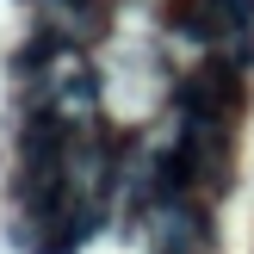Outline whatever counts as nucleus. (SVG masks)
<instances>
[{
  "mask_svg": "<svg viewBox=\"0 0 254 254\" xmlns=\"http://www.w3.org/2000/svg\"><path fill=\"white\" fill-rule=\"evenodd\" d=\"M62 6H74V12H87V0H62Z\"/></svg>",
  "mask_w": 254,
  "mask_h": 254,
  "instance_id": "nucleus-4",
  "label": "nucleus"
},
{
  "mask_svg": "<svg viewBox=\"0 0 254 254\" xmlns=\"http://www.w3.org/2000/svg\"><path fill=\"white\" fill-rule=\"evenodd\" d=\"M161 254H192V248H186V242H174V248H161Z\"/></svg>",
  "mask_w": 254,
  "mask_h": 254,
  "instance_id": "nucleus-3",
  "label": "nucleus"
},
{
  "mask_svg": "<svg viewBox=\"0 0 254 254\" xmlns=\"http://www.w3.org/2000/svg\"><path fill=\"white\" fill-rule=\"evenodd\" d=\"M62 118L56 112H31V124H25V161L31 168H56V155H62Z\"/></svg>",
  "mask_w": 254,
  "mask_h": 254,
  "instance_id": "nucleus-1",
  "label": "nucleus"
},
{
  "mask_svg": "<svg viewBox=\"0 0 254 254\" xmlns=\"http://www.w3.org/2000/svg\"><path fill=\"white\" fill-rule=\"evenodd\" d=\"M217 6H223V25H236V31L254 25V0H217Z\"/></svg>",
  "mask_w": 254,
  "mask_h": 254,
  "instance_id": "nucleus-2",
  "label": "nucleus"
}]
</instances>
